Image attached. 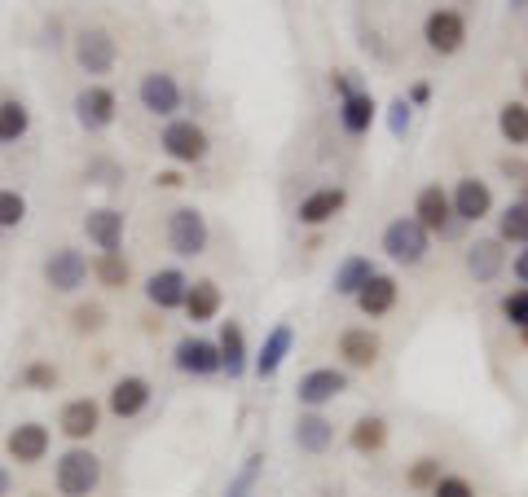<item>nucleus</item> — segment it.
I'll list each match as a JSON object with an SVG mask.
<instances>
[{"label":"nucleus","mask_w":528,"mask_h":497,"mask_svg":"<svg viewBox=\"0 0 528 497\" xmlns=\"http://www.w3.org/2000/svg\"><path fill=\"white\" fill-rule=\"evenodd\" d=\"M53 484H58L62 497H88L97 484H102V458L84 445L66 449L58 458V467H53Z\"/></svg>","instance_id":"f257e3e1"},{"label":"nucleus","mask_w":528,"mask_h":497,"mask_svg":"<svg viewBox=\"0 0 528 497\" xmlns=\"http://www.w3.org/2000/svg\"><path fill=\"white\" fill-rule=\"evenodd\" d=\"M427 247H432V234L418 225L414 216H396L388 229H383V251L396 264H423Z\"/></svg>","instance_id":"f03ea898"},{"label":"nucleus","mask_w":528,"mask_h":497,"mask_svg":"<svg viewBox=\"0 0 528 497\" xmlns=\"http://www.w3.org/2000/svg\"><path fill=\"white\" fill-rule=\"evenodd\" d=\"M168 242L181 260H194L207 251V216L198 207H176L168 216Z\"/></svg>","instance_id":"7ed1b4c3"},{"label":"nucleus","mask_w":528,"mask_h":497,"mask_svg":"<svg viewBox=\"0 0 528 497\" xmlns=\"http://www.w3.org/2000/svg\"><path fill=\"white\" fill-rule=\"evenodd\" d=\"M159 146H163V154H168V159H176V163H203L207 150H212V141H207V132L198 128L194 119H172V124L163 128Z\"/></svg>","instance_id":"20e7f679"},{"label":"nucleus","mask_w":528,"mask_h":497,"mask_svg":"<svg viewBox=\"0 0 528 497\" xmlns=\"http://www.w3.org/2000/svg\"><path fill=\"white\" fill-rule=\"evenodd\" d=\"M88 269H93V264L84 260V251L58 247L49 260H44V282H49L58 295H71V291H80V286L88 282Z\"/></svg>","instance_id":"39448f33"},{"label":"nucleus","mask_w":528,"mask_h":497,"mask_svg":"<svg viewBox=\"0 0 528 497\" xmlns=\"http://www.w3.org/2000/svg\"><path fill=\"white\" fill-rule=\"evenodd\" d=\"M115 58H119V49H115V36H110V31L84 27L80 36H75V62H80L88 75H110Z\"/></svg>","instance_id":"423d86ee"},{"label":"nucleus","mask_w":528,"mask_h":497,"mask_svg":"<svg viewBox=\"0 0 528 497\" xmlns=\"http://www.w3.org/2000/svg\"><path fill=\"white\" fill-rule=\"evenodd\" d=\"M423 40H427V49L432 53L449 58V53H458L462 40H467V18H462L458 9H436V14H427Z\"/></svg>","instance_id":"0eeeda50"},{"label":"nucleus","mask_w":528,"mask_h":497,"mask_svg":"<svg viewBox=\"0 0 528 497\" xmlns=\"http://www.w3.org/2000/svg\"><path fill=\"white\" fill-rule=\"evenodd\" d=\"M115 110H119V102L106 84H88V88H80V97H75V119H80V128H88V132H102L115 124Z\"/></svg>","instance_id":"6e6552de"},{"label":"nucleus","mask_w":528,"mask_h":497,"mask_svg":"<svg viewBox=\"0 0 528 497\" xmlns=\"http://www.w3.org/2000/svg\"><path fill=\"white\" fill-rule=\"evenodd\" d=\"M137 97H141V106H146L150 115H159V119H168V115H176V110H181V84H176L168 71L141 75Z\"/></svg>","instance_id":"1a4fd4ad"},{"label":"nucleus","mask_w":528,"mask_h":497,"mask_svg":"<svg viewBox=\"0 0 528 497\" xmlns=\"http://www.w3.org/2000/svg\"><path fill=\"white\" fill-rule=\"evenodd\" d=\"M449 203H454V220H467V225L493 216V190L480 181V176H462L454 185V194H449Z\"/></svg>","instance_id":"9d476101"},{"label":"nucleus","mask_w":528,"mask_h":497,"mask_svg":"<svg viewBox=\"0 0 528 497\" xmlns=\"http://www.w3.org/2000/svg\"><path fill=\"white\" fill-rule=\"evenodd\" d=\"M339 392H348V374L344 370H308L300 379V388H295V396H300V405H308V410H322L326 401H335Z\"/></svg>","instance_id":"9b49d317"},{"label":"nucleus","mask_w":528,"mask_h":497,"mask_svg":"<svg viewBox=\"0 0 528 497\" xmlns=\"http://www.w3.org/2000/svg\"><path fill=\"white\" fill-rule=\"evenodd\" d=\"M49 427H40V423H18L14 432H9L5 440V449H9V458L18 462V467H36V462H44V454H49Z\"/></svg>","instance_id":"f8f14e48"},{"label":"nucleus","mask_w":528,"mask_h":497,"mask_svg":"<svg viewBox=\"0 0 528 497\" xmlns=\"http://www.w3.org/2000/svg\"><path fill=\"white\" fill-rule=\"evenodd\" d=\"M97 423H102V405H97L93 396H80V401H66V405H62L58 427H62V436H66V440H75V445L93 440Z\"/></svg>","instance_id":"ddd939ff"},{"label":"nucleus","mask_w":528,"mask_h":497,"mask_svg":"<svg viewBox=\"0 0 528 497\" xmlns=\"http://www.w3.org/2000/svg\"><path fill=\"white\" fill-rule=\"evenodd\" d=\"M414 220L427 229V234H445L449 220H454V203H449V194L440 190V185H423L414 198Z\"/></svg>","instance_id":"4468645a"},{"label":"nucleus","mask_w":528,"mask_h":497,"mask_svg":"<svg viewBox=\"0 0 528 497\" xmlns=\"http://www.w3.org/2000/svg\"><path fill=\"white\" fill-rule=\"evenodd\" d=\"M176 370L194 374V379H207V374L220 370V348L212 339H198V335L181 339V344H176Z\"/></svg>","instance_id":"2eb2a0df"},{"label":"nucleus","mask_w":528,"mask_h":497,"mask_svg":"<svg viewBox=\"0 0 528 497\" xmlns=\"http://www.w3.org/2000/svg\"><path fill=\"white\" fill-rule=\"evenodd\" d=\"M106 405H110V414L115 418H137L150 405V383L141 379V374H124V379H115Z\"/></svg>","instance_id":"dca6fc26"},{"label":"nucleus","mask_w":528,"mask_h":497,"mask_svg":"<svg viewBox=\"0 0 528 497\" xmlns=\"http://www.w3.org/2000/svg\"><path fill=\"white\" fill-rule=\"evenodd\" d=\"M291 344H295L291 322H278L269 335H264V344L256 352V374H260V379H273V374L282 370V361L291 357Z\"/></svg>","instance_id":"f3484780"},{"label":"nucleus","mask_w":528,"mask_h":497,"mask_svg":"<svg viewBox=\"0 0 528 497\" xmlns=\"http://www.w3.org/2000/svg\"><path fill=\"white\" fill-rule=\"evenodd\" d=\"M185 291H190V278H185L181 269H159V273H150V282H146V300L154 308H181L185 304Z\"/></svg>","instance_id":"a211bd4d"},{"label":"nucleus","mask_w":528,"mask_h":497,"mask_svg":"<svg viewBox=\"0 0 528 497\" xmlns=\"http://www.w3.org/2000/svg\"><path fill=\"white\" fill-rule=\"evenodd\" d=\"M84 234H88L93 247L119 251V242H124V212H115V207H97V212H88V220H84Z\"/></svg>","instance_id":"6ab92c4d"},{"label":"nucleus","mask_w":528,"mask_h":497,"mask_svg":"<svg viewBox=\"0 0 528 497\" xmlns=\"http://www.w3.org/2000/svg\"><path fill=\"white\" fill-rule=\"evenodd\" d=\"M467 269L476 282H493L498 273L506 269V251H502V238H480L467 247Z\"/></svg>","instance_id":"aec40b11"},{"label":"nucleus","mask_w":528,"mask_h":497,"mask_svg":"<svg viewBox=\"0 0 528 497\" xmlns=\"http://www.w3.org/2000/svg\"><path fill=\"white\" fill-rule=\"evenodd\" d=\"M379 335H374V330H344V335H339V357L348 361L352 370H370L374 361H379Z\"/></svg>","instance_id":"412c9836"},{"label":"nucleus","mask_w":528,"mask_h":497,"mask_svg":"<svg viewBox=\"0 0 528 497\" xmlns=\"http://www.w3.org/2000/svg\"><path fill=\"white\" fill-rule=\"evenodd\" d=\"M348 194L339 190V185H326V190H313L300 203V225H326V220H335L339 212H344Z\"/></svg>","instance_id":"4be33fe9"},{"label":"nucleus","mask_w":528,"mask_h":497,"mask_svg":"<svg viewBox=\"0 0 528 497\" xmlns=\"http://www.w3.org/2000/svg\"><path fill=\"white\" fill-rule=\"evenodd\" d=\"M357 308L366 317H388L396 308V278H388V273H374V278L357 291Z\"/></svg>","instance_id":"5701e85b"},{"label":"nucleus","mask_w":528,"mask_h":497,"mask_svg":"<svg viewBox=\"0 0 528 497\" xmlns=\"http://www.w3.org/2000/svg\"><path fill=\"white\" fill-rule=\"evenodd\" d=\"M220 370H229V379H238V374H247V335H242L238 322H220Z\"/></svg>","instance_id":"b1692460"},{"label":"nucleus","mask_w":528,"mask_h":497,"mask_svg":"<svg viewBox=\"0 0 528 497\" xmlns=\"http://www.w3.org/2000/svg\"><path fill=\"white\" fill-rule=\"evenodd\" d=\"M374 115H379V106H374V97L361 93V88L357 93H348V97H339V124H344V132H352V137L370 132Z\"/></svg>","instance_id":"393cba45"},{"label":"nucleus","mask_w":528,"mask_h":497,"mask_svg":"<svg viewBox=\"0 0 528 497\" xmlns=\"http://www.w3.org/2000/svg\"><path fill=\"white\" fill-rule=\"evenodd\" d=\"M330 440H335V423L322 414H300V423H295V445L304 449V454H326Z\"/></svg>","instance_id":"a878e982"},{"label":"nucleus","mask_w":528,"mask_h":497,"mask_svg":"<svg viewBox=\"0 0 528 497\" xmlns=\"http://www.w3.org/2000/svg\"><path fill=\"white\" fill-rule=\"evenodd\" d=\"M185 317L190 322H212V317L220 313V286L216 282H190V291H185Z\"/></svg>","instance_id":"bb28decb"},{"label":"nucleus","mask_w":528,"mask_h":497,"mask_svg":"<svg viewBox=\"0 0 528 497\" xmlns=\"http://www.w3.org/2000/svg\"><path fill=\"white\" fill-rule=\"evenodd\" d=\"M348 440H352V449H357V454H379V449L388 445V423H383L379 414H366V418H357V423H352Z\"/></svg>","instance_id":"cd10ccee"},{"label":"nucleus","mask_w":528,"mask_h":497,"mask_svg":"<svg viewBox=\"0 0 528 497\" xmlns=\"http://www.w3.org/2000/svg\"><path fill=\"white\" fill-rule=\"evenodd\" d=\"M374 273H379V269H374L366 256H348V260L335 269V295H352V300H357V291L374 278Z\"/></svg>","instance_id":"c85d7f7f"},{"label":"nucleus","mask_w":528,"mask_h":497,"mask_svg":"<svg viewBox=\"0 0 528 497\" xmlns=\"http://www.w3.org/2000/svg\"><path fill=\"white\" fill-rule=\"evenodd\" d=\"M93 278L102 282L106 291H124L128 278H132V269H128L124 251H102V256L93 260Z\"/></svg>","instance_id":"c756f323"},{"label":"nucleus","mask_w":528,"mask_h":497,"mask_svg":"<svg viewBox=\"0 0 528 497\" xmlns=\"http://www.w3.org/2000/svg\"><path fill=\"white\" fill-rule=\"evenodd\" d=\"M498 132L511 146H528V102H506L498 110Z\"/></svg>","instance_id":"7c9ffc66"},{"label":"nucleus","mask_w":528,"mask_h":497,"mask_svg":"<svg viewBox=\"0 0 528 497\" xmlns=\"http://www.w3.org/2000/svg\"><path fill=\"white\" fill-rule=\"evenodd\" d=\"M27 128H31L27 106L22 102H0V146H14Z\"/></svg>","instance_id":"2f4dec72"},{"label":"nucleus","mask_w":528,"mask_h":497,"mask_svg":"<svg viewBox=\"0 0 528 497\" xmlns=\"http://www.w3.org/2000/svg\"><path fill=\"white\" fill-rule=\"evenodd\" d=\"M498 238L528 247V207H524V203H511V207H506V212L498 216Z\"/></svg>","instance_id":"473e14b6"},{"label":"nucleus","mask_w":528,"mask_h":497,"mask_svg":"<svg viewBox=\"0 0 528 497\" xmlns=\"http://www.w3.org/2000/svg\"><path fill=\"white\" fill-rule=\"evenodd\" d=\"M260 471H264V454L256 449V454H247V462L238 467V476L229 480L225 497H251V489H256V480H260Z\"/></svg>","instance_id":"72a5a7b5"},{"label":"nucleus","mask_w":528,"mask_h":497,"mask_svg":"<svg viewBox=\"0 0 528 497\" xmlns=\"http://www.w3.org/2000/svg\"><path fill=\"white\" fill-rule=\"evenodd\" d=\"M27 220V198L18 190H0V229H18Z\"/></svg>","instance_id":"f704fd0d"},{"label":"nucleus","mask_w":528,"mask_h":497,"mask_svg":"<svg viewBox=\"0 0 528 497\" xmlns=\"http://www.w3.org/2000/svg\"><path fill=\"white\" fill-rule=\"evenodd\" d=\"M71 326H75V335H97V330L106 326V308L102 304H80L71 313Z\"/></svg>","instance_id":"c9c22d12"},{"label":"nucleus","mask_w":528,"mask_h":497,"mask_svg":"<svg viewBox=\"0 0 528 497\" xmlns=\"http://www.w3.org/2000/svg\"><path fill=\"white\" fill-rule=\"evenodd\" d=\"M502 317L515 330H528V286H515V291L506 295V300H502Z\"/></svg>","instance_id":"e433bc0d"},{"label":"nucleus","mask_w":528,"mask_h":497,"mask_svg":"<svg viewBox=\"0 0 528 497\" xmlns=\"http://www.w3.org/2000/svg\"><path fill=\"white\" fill-rule=\"evenodd\" d=\"M22 388H36V392H53V388H58V370H53L49 361H31V366L22 370Z\"/></svg>","instance_id":"4c0bfd02"},{"label":"nucleus","mask_w":528,"mask_h":497,"mask_svg":"<svg viewBox=\"0 0 528 497\" xmlns=\"http://www.w3.org/2000/svg\"><path fill=\"white\" fill-rule=\"evenodd\" d=\"M405 484H410V489H427V493H432L436 484H440V462L436 458H418L414 467H410V476H405Z\"/></svg>","instance_id":"58836bf2"},{"label":"nucleus","mask_w":528,"mask_h":497,"mask_svg":"<svg viewBox=\"0 0 528 497\" xmlns=\"http://www.w3.org/2000/svg\"><path fill=\"white\" fill-rule=\"evenodd\" d=\"M432 497H476V489H471V480H462V476H440Z\"/></svg>","instance_id":"ea45409f"},{"label":"nucleus","mask_w":528,"mask_h":497,"mask_svg":"<svg viewBox=\"0 0 528 497\" xmlns=\"http://www.w3.org/2000/svg\"><path fill=\"white\" fill-rule=\"evenodd\" d=\"M410 102L405 97H396V102L388 106V128H392V137H405V128H410Z\"/></svg>","instance_id":"a19ab883"},{"label":"nucleus","mask_w":528,"mask_h":497,"mask_svg":"<svg viewBox=\"0 0 528 497\" xmlns=\"http://www.w3.org/2000/svg\"><path fill=\"white\" fill-rule=\"evenodd\" d=\"M511 273H515V282H524V286H528V247L511 260Z\"/></svg>","instance_id":"79ce46f5"},{"label":"nucleus","mask_w":528,"mask_h":497,"mask_svg":"<svg viewBox=\"0 0 528 497\" xmlns=\"http://www.w3.org/2000/svg\"><path fill=\"white\" fill-rule=\"evenodd\" d=\"M154 185H163V190H176V185H181V172H159V176H154Z\"/></svg>","instance_id":"37998d69"},{"label":"nucleus","mask_w":528,"mask_h":497,"mask_svg":"<svg viewBox=\"0 0 528 497\" xmlns=\"http://www.w3.org/2000/svg\"><path fill=\"white\" fill-rule=\"evenodd\" d=\"M427 97H432V88H427V84H414L410 88V106H423Z\"/></svg>","instance_id":"c03bdc74"},{"label":"nucleus","mask_w":528,"mask_h":497,"mask_svg":"<svg viewBox=\"0 0 528 497\" xmlns=\"http://www.w3.org/2000/svg\"><path fill=\"white\" fill-rule=\"evenodd\" d=\"M335 93H339V97H348V93H357V88H352L348 75H335Z\"/></svg>","instance_id":"a18cd8bd"},{"label":"nucleus","mask_w":528,"mask_h":497,"mask_svg":"<svg viewBox=\"0 0 528 497\" xmlns=\"http://www.w3.org/2000/svg\"><path fill=\"white\" fill-rule=\"evenodd\" d=\"M9 489H14V476H9V467H0V497H9Z\"/></svg>","instance_id":"49530a36"},{"label":"nucleus","mask_w":528,"mask_h":497,"mask_svg":"<svg viewBox=\"0 0 528 497\" xmlns=\"http://www.w3.org/2000/svg\"><path fill=\"white\" fill-rule=\"evenodd\" d=\"M520 203H524V207H528V181H524V194H520Z\"/></svg>","instance_id":"de8ad7c7"},{"label":"nucleus","mask_w":528,"mask_h":497,"mask_svg":"<svg viewBox=\"0 0 528 497\" xmlns=\"http://www.w3.org/2000/svg\"><path fill=\"white\" fill-rule=\"evenodd\" d=\"M31 497H44V493H31Z\"/></svg>","instance_id":"09e8293b"},{"label":"nucleus","mask_w":528,"mask_h":497,"mask_svg":"<svg viewBox=\"0 0 528 497\" xmlns=\"http://www.w3.org/2000/svg\"><path fill=\"white\" fill-rule=\"evenodd\" d=\"M515 5H520V0H515Z\"/></svg>","instance_id":"8fccbe9b"}]
</instances>
